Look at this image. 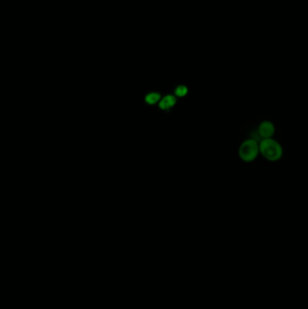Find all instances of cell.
I'll return each mask as SVG.
<instances>
[{
  "instance_id": "cell-1",
  "label": "cell",
  "mask_w": 308,
  "mask_h": 309,
  "mask_svg": "<svg viewBox=\"0 0 308 309\" xmlns=\"http://www.w3.org/2000/svg\"><path fill=\"white\" fill-rule=\"evenodd\" d=\"M259 153L268 161L275 162L283 156V148L276 140L265 139L259 142Z\"/></svg>"
},
{
  "instance_id": "cell-2",
  "label": "cell",
  "mask_w": 308,
  "mask_h": 309,
  "mask_svg": "<svg viewBox=\"0 0 308 309\" xmlns=\"http://www.w3.org/2000/svg\"><path fill=\"white\" fill-rule=\"evenodd\" d=\"M259 143L253 139H246L239 148V156L244 162H252L258 157Z\"/></svg>"
},
{
  "instance_id": "cell-3",
  "label": "cell",
  "mask_w": 308,
  "mask_h": 309,
  "mask_svg": "<svg viewBox=\"0 0 308 309\" xmlns=\"http://www.w3.org/2000/svg\"><path fill=\"white\" fill-rule=\"evenodd\" d=\"M257 131L261 139H271L275 133V127L270 121H263L258 126Z\"/></svg>"
},
{
  "instance_id": "cell-4",
  "label": "cell",
  "mask_w": 308,
  "mask_h": 309,
  "mask_svg": "<svg viewBox=\"0 0 308 309\" xmlns=\"http://www.w3.org/2000/svg\"><path fill=\"white\" fill-rule=\"evenodd\" d=\"M159 99H160V94L157 93H149L146 97V102L148 104H154V103L158 102Z\"/></svg>"
},
{
  "instance_id": "cell-5",
  "label": "cell",
  "mask_w": 308,
  "mask_h": 309,
  "mask_svg": "<svg viewBox=\"0 0 308 309\" xmlns=\"http://www.w3.org/2000/svg\"><path fill=\"white\" fill-rule=\"evenodd\" d=\"M187 92H188L187 88L185 87V86H183V85H181V86H178V87H177L176 91H175V93H176V95L179 96V97H184V96H185V95L187 94Z\"/></svg>"
},
{
  "instance_id": "cell-6",
  "label": "cell",
  "mask_w": 308,
  "mask_h": 309,
  "mask_svg": "<svg viewBox=\"0 0 308 309\" xmlns=\"http://www.w3.org/2000/svg\"><path fill=\"white\" fill-rule=\"evenodd\" d=\"M159 106L161 109H164V110H167V109H169L170 108V104L167 102L166 99H164V100H162L161 102L159 103Z\"/></svg>"
}]
</instances>
